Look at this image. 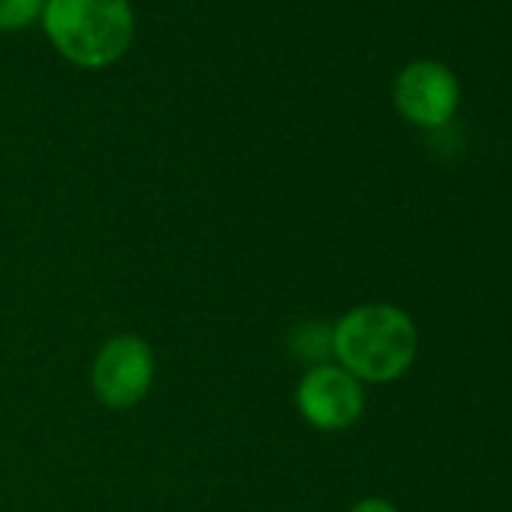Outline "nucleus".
<instances>
[{
    "instance_id": "1",
    "label": "nucleus",
    "mask_w": 512,
    "mask_h": 512,
    "mask_svg": "<svg viewBox=\"0 0 512 512\" xmlns=\"http://www.w3.org/2000/svg\"><path fill=\"white\" fill-rule=\"evenodd\" d=\"M332 353L362 386L395 383L419 356V326L392 302H365L332 323Z\"/></svg>"
},
{
    "instance_id": "2",
    "label": "nucleus",
    "mask_w": 512,
    "mask_h": 512,
    "mask_svg": "<svg viewBox=\"0 0 512 512\" xmlns=\"http://www.w3.org/2000/svg\"><path fill=\"white\" fill-rule=\"evenodd\" d=\"M40 22L52 46L82 70L112 67L136 34L130 0H46Z\"/></svg>"
},
{
    "instance_id": "3",
    "label": "nucleus",
    "mask_w": 512,
    "mask_h": 512,
    "mask_svg": "<svg viewBox=\"0 0 512 512\" xmlns=\"http://www.w3.org/2000/svg\"><path fill=\"white\" fill-rule=\"evenodd\" d=\"M395 112L419 130H443L455 121L461 106V82L455 70L434 58L404 64L392 82Z\"/></svg>"
},
{
    "instance_id": "4",
    "label": "nucleus",
    "mask_w": 512,
    "mask_h": 512,
    "mask_svg": "<svg viewBox=\"0 0 512 512\" xmlns=\"http://www.w3.org/2000/svg\"><path fill=\"white\" fill-rule=\"evenodd\" d=\"M157 359L145 338L124 332L112 335L94 356L91 389L94 398L109 410H130L142 404L154 386Z\"/></svg>"
},
{
    "instance_id": "5",
    "label": "nucleus",
    "mask_w": 512,
    "mask_h": 512,
    "mask_svg": "<svg viewBox=\"0 0 512 512\" xmlns=\"http://www.w3.org/2000/svg\"><path fill=\"white\" fill-rule=\"evenodd\" d=\"M365 386L341 365L305 368L296 383V407L302 419L317 431H347L365 413Z\"/></svg>"
},
{
    "instance_id": "6",
    "label": "nucleus",
    "mask_w": 512,
    "mask_h": 512,
    "mask_svg": "<svg viewBox=\"0 0 512 512\" xmlns=\"http://www.w3.org/2000/svg\"><path fill=\"white\" fill-rule=\"evenodd\" d=\"M287 344H290V353L305 368H317V365L335 362V353H332V323H323V320L296 323Z\"/></svg>"
},
{
    "instance_id": "7",
    "label": "nucleus",
    "mask_w": 512,
    "mask_h": 512,
    "mask_svg": "<svg viewBox=\"0 0 512 512\" xmlns=\"http://www.w3.org/2000/svg\"><path fill=\"white\" fill-rule=\"evenodd\" d=\"M46 0H0V31H22L43 19Z\"/></svg>"
},
{
    "instance_id": "8",
    "label": "nucleus",
    "mask_w": 512,
    "mask_h": 512,
    "mask_svg": "<svg viewBox=\"0 0 512 512\" xmlns=\"http://www.w3.org/2000/svg\"><path fill=\"white\" fill-rule=\"evenodd\" d=\"M347 512H401V509L392 500H386V497H362Z\"/></svg>"
}]
</instances>
